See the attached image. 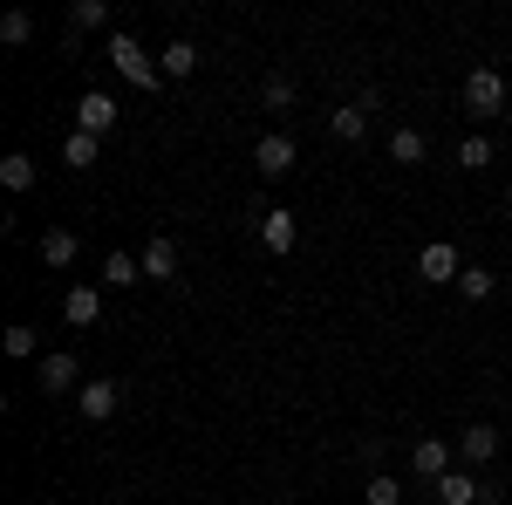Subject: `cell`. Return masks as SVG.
Returning a JSON list of instances; mask_svg holds the SVG:
<instances>
[{"mask_svg": "<svg viewBox=\"0 0 512 505\" xmlns=\"http://www.w3.org/2000/svg\"><path fill=\"white\" fill-rule=\"evenodd\" d=\"M110 69H117L123 82H137V89H158V82H164V69L144 55V41H137V35H110Z\"/></svg>", "mask_w": 512, "mask_h": 505, "instance_id": "6da1fadb", "label": "cell"}, {"mask_svg": "<svg viewBox=\"0 0 512 505\" xmlns=\"http://www.w3.org/2000/svg\"><path fill=\"white\" fill-rule=\"evenodd\" d=\"M465 110H472L478 123L499 117V110H506V76H499V69H472V76H465Z\"/></svg>", "mask_w": 512, "mask_h": 505, "instance_id": "7a4b0ae2", "label": "cell"}, {"mask_svg": "<svg viewBox=\"0 0 512 505\" xmlns=\"http://www.w3.org/2000/svg\"><path fill=\"white\" fill-rule=\"evenodd\" d=\"M417 273H424V287H458L465 260H458V246H451V239H431V246L417 253Z\"/></svg>", "mask_w": 512, "mask_h": 505, "instance_id": "3957f363", "label": "cell"}, {"mask_svg": "<svg viewBox=\"0 0 512 505\" xmlns=\"http://www.w3.org/2000/svg\"><path fill=\"white\" fill-rule=\"evenodd\" d=\"M410 471H417L424 485H437L444 471H458V444H444V437H417V444H410Z\"/></svg>", "mask_w": 512, "mask_h": 505, "instance_id": "277c9868", "label": "cell"}, {"mask_svg": "<svg viewBox=\"0 0 512 505\" xmlns=\"http://www.w3.org/2000/svg\"><path fill=\"white\" fill-rule=\"evenodd\" d=\"M431 492H437V505H492V485H478V471H465V465L444 471Z\"/></svg>", "mask_w": 512, "mask_h": 505, "instance_id": "5b68a950", "label": "cell"}, {"mask_svg": "<svg viewBox=\"0 0 512 505\" xmlns=\"http://www.w3.org/2000/svg\"><path fill=\"white\" fill-rule=\"evenodd\" d=\"M69 389H82V362L69 349H48L41 355V396H69Z\"/></svg>", "mask_w": 512, "mask_h": 505, "instance_id": "8992f818", "label": "cell"}, {"mask_svg": "<svg viewBox=\"0 0 512 505\" xmlns=\"http://www.w3.org/2000/svg\"><path fill=\"white\" fill-rule=\"evenodd\" d=\"M492 458H499V430L492 424H465L458 430V465L465 471H485Z\"/></svg>", "mask_w": 512, "mask_h": 505, "instance_id": "52a82bcc", "label": "cell"}, {"mask_svg": "<svg viewBox=\"0 0 512 505\" xmlns=\"http://www.w3.org/2000/svg\"><path fill=\"white\" fill-rule=\"evenodd\" d=\"M294 239H301L294 212H287V205H267V212H260V246H267L274 260H287V253H294Z\"/></svg>", "mask_w": 512, "mask_h": 505, "instance_id": "ba28073f", "label": "cell"}, {"mask_svg": "<svg viewBox=\"0 0 512 505\" xmlns=\"http://www.w3.org/2000/svg\"><path fill=\"white\" fill-rule=\"evenodd\" d=\"M117 403H123V383H103V376L76 389V410L89 417V424H110V417H117Z\"/></svg>", "mask_w": 512, "mask_h": 505, "instance_id": "9c48e42d", "label": "cell"}, {"mask_svg": "<svg viewBox=\"0 0 512 505\" xmlns=\"http://www.w3.org/2000/svg\"><path fill=\"white\" fill-rule=\"evenodd\" d=\"M369 123H376V96H355V103H342V110L328 117V130H335L342 144H362V137H369Z\"/></svg>", "mask_w": 512, "mask_h": 505, "instance_id": "30bf717a", "label": "cell"}, {"mask_svg": "<svg viewBox=\"0 0 512 505\" xmlns=\"http://www.w3.org/2000/svg\"><path fill=\"white\" fill-rule=\"evenodd\" d=\"M253 164H260V178H287V171H294V137H287V130H267V137L253 144Z\"/></svg>", "mask_w": 512, "mask_h": 505, "instance_id": "8fae6325", "label": "cell"}, {"mask_svg": "<svg viewBox=\"0 0 512 505\" xmlns=\"http://www.w3.org/2000/svg\"><path fill=\"white\" fill-rule=\"evenodd\" d=\"M76 130H89V137H110V130H117V96L89 89V96L76 103Z\"/></svg>", "mask_w": 512, "mask_h": 505, "instance_id": "7c38bea8", "label": "cell"}, {"mask_svg": "<svg viewBox=\"0 0 512 505\" xmlns=\"http://www.w3.org/2000/svg\"><path fill=\"white\" fill-rule=\"evenodd\" d=\"M137 267H144V280H178V239L151 233V246L137 253Z\"/></svg>", "mask_w": 512, "mask_h": 505, "instance_id": "4fadbf2b", "label": "cell"}, {"mask_svg": "<svg viewBox=\"0 0 512 505\" xmlns=\"http://www.w3.org/2000/svg\"><path fill=\"white\" fill-rule=\"evenodd\" d=\"M35 253H41V267H76V233L69 226H41V239H35Z\"/></svg>", "mask_w": 512, "mask_h": 505, "instance_id": "5bb4252c", "label": "cell"}, {"mask_svg": "<svg viewBox=\"0 0 512 505\" xmlns=\"http://www.w3.org/2000/svg\"><path fill=\"white\" fill-rule=\"evenodd\" d=\"M62 314H69V328H96L103 321V287H69L62 294Z\"/></svg>", "mask_w": 512, "mask_h": 505, "instance_id": "9a60e30c", "label": "cell"}, {"mask_svg": "<svg viewBox=\"0 0 512 505\" xmlns=\"http://www.w3.org/2000/svg\"><path fill=\"white\" fill-rule=\"evenodd\" d=\"M158 69H164V82H185V76H198V41H164Z\"/></svg>", "mask_w": 512, "mask_h": 505, "instance_id": "2e32d148", "label": "cell"}, {"mask_svg": "<svg viewBox=\"0 0 512 505\" xmlns=\"http://www.w3.org/2000/svg\"><path fill=\"white\" fill-rule=\"evenodd\" d=\"M35 178H41V171H35V157H28V151L0 157V185H7V192H35Z\"/></svg>", "mask_w": 512, "mask_h": 505, "instance_id": "e0dca14e", "label": "cell"}, {"mask_svg": "<svg viewBox=\"0 0 512 505\" xmlns=\"http://www.w3.org/2000/svg\"><path fill=\"white\" fill-rule=\"evenodd\" d=\"M424 151H431V137H424L417 123H403V130H390V157H396V164H424Z\"/></svg>", "mask_w": 512, "mask_h": 505, "instance_id": "ac0fdd59", "label": "cell"}, {"mask_svg": "<svg viewBox=\"0 0 512 505\" xmlns=\"http://www.w3.org/2000/svg\"><path fill=\"white\" fill-rule=\"evenodd\" d=\"M96 144H103V137H89V130H69V144H62V164H69V171H96Z\"/></svg>", "mask_w": 512, "mask_h": 505, "instance_id": "d6986e66", "label": "cell"}, {"mask_svg": "<svg viewBox=\"0 0 512 505\" xmlns=\"http://www.w3.org/2000/svg\"><path fill=\"white\" fill-rule=\"evenodd\" d=\"M492 287H499V273H492V267H478V260H472L465 273H458V294H465L472 308H478V301H492Z\"/></svg>", "mask_w": 512, "mask_h": 505, "instance_id": "ffe728a7", "label": "cell"}, {"mask_svg": "<svg viewBox=\"0 0 512 505\" xmlns=\"http://www.w3.org/2000/svg\"><path fill=\"white\" fill-rule=\"evenodd\" d=\"M137 280H144L137 253H110V260H103V287H137Z\"/></svg>", "mask_w": 512, "mask_h": 505, "instance_id": "44dd1931", "label": "cell"}, {"mask_svg": "<svg viewBox=\"0 0 512 505\" xmlns=\"http://www.w3.org/2000/svg\"><path fill=\"white\" fill-rule=\"evenodd\" d=\"M69 28H76V35H89V28H110V0H76V7H69Z\"/></svg>", "mask_w": 512, "mask_h": 505, "instance_id": "7402d4cb", "label": "cell"}, {"mask_svg": "<svg viewBox=\"0 0 512 505\" xmlns=\"http://www.w3.org/2000/svg\"><path fill=\"white\" fill-rule=\"evenodd\" d=\"M0 41H7V48H21V41H35V14H28V7H14V14L0 21Z\"/></svg>", "mask_w": 512, "mask_h": 505, "instance_id": "603a6c76", "label": "cell"}, {"mask_svg": "<svg viewBox=\"0 0 512 505\" xmlns=\"http://www.w3.org/2000/svg\"><path fill=\"white\" fill-rule=\"evenodd\" d=\"M0 342H7V355H14V362H28V355L41 349V335H35V328H28V321H14V328H7Z\"/></svg>", "mask_w": 512, "mask_h": 505, "instance_id": "cb8c5ba5", "label": "cell"}, {"mask_svg": "<svg viewBox=\"0 0 512 505\" xmlns=\"http://www.w3.org/2000/svg\"><path fill=\"white\" fill-rule=\"evenodd\" d=\"M260 103L267 110H294V76H267L260 82Z\"/></svg>", "mask_w": 512, "mask_h": 505, "instance_id": "d4e9b609", "label": "cell"}, {"mask_svg": "<svg viewBox=\"0 0 512 505\" xmlns=\"http://www.w3.org/2000/svg\"><path fill=\"white\" fill-rule=\"evenodd\" d=\"M369 505H403V485H396L390 471H369V492H362Z\"/></svg>", "mask_w": 512, "mask_h": 505, "instance_id": "484cf974", "label": "cell"}, {"mask_svg": "<svg viewBox=\"0 0 512 505\" xmlns=\"http://www.w3.org/2000/svg\"><path fill=\"white\" fill-rule=\"evenodd\" d=\"M458 164H465V171H485V164H492V137H465V144H458Z\"/></svg>", "mask_w": 512, "mask_h": 505, "instance_id": "4316f807", "label": "cell"}]
</instances>
